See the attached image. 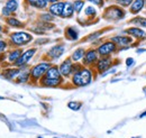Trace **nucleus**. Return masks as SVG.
<instances>
[{
    "instance_id": "3",
    "label": "nucleus",
    "mask_w": 146,
    "mask_h": 138,
    "mask_svg": "<svg viewBox=\"0 0 146 138\" xmlns=\"http://www.w3.org/2000/svg\"><path fill=\"white\" fill-rule=\"evenodd\" d=\"M126 16V11L123 7L118 6V5H113V6H109L105 13H104V18L110 20V21H117L120 20Z\"/></svg>"
},
{
    "instance_id": "18",
    "label": "nucleus",
    "mask_w": 146,
    "mask_h": 138,
    "mask_svg": "<svg viewBox=\"0 0 146 138\" xmlns=\"http://www.w3.org/2000/svg\"><path fill=\"white\" fill-rule=\"evenodd\" d=\"M25 2L31 7H34L37 9H45L47 7V2L45 0H25Z\"/></svg>"
},
{
    "instance_id": "1",
    "label": "nucleus",
    "mask_w": 146,
    "mask_h": 138,
    "mask_svg": "<svg viewBox=\"0 0 146 138\" xmlns=\"http://www.w3.org/2000/svg\"><path fill=\"white\" fill-rule=\"evenodd\" d=\"M39 82L43 86H48V88H54V86H61L63 80H62V75H61L58 66L52 65L50 69L47 70L45 75L40 79Z\"/></svg>"
},
{
    "instance_id": "15",
    "label": "nucleus",
    "mask_w": 146,
    "mask_h": 138,
    "mask_svg": "<svg viewBox=\"0 0 146 138\" xmlns=\"http://www.w3.org/2000/svg\"><path fill=\"white\" fill-rule=\"evenodd\" d=\"M144 8H145V0H134L128 9L131 15H138Z\"/></svg>"
},
{
    "instance_id": "28",
    "label": "nucleus",
    "mask_w": 146,
    "mask_h": 138,
    "mask_svg": "<svg viewBox=\"0 0 146 138\" xmlns=\"http://www.w3.org/2000/svg\"><path fill=\"white\" fill-rule=\"evenodd\" d=\"M84 14H86V16H88V17H96V16H97V10H96L92 6H89V7L86 8Z\"/></svg>"
},
{
    "instance_id": "27",
    "label": "nucleus",
    "mask_w": 146,
    "mask_h": 138,
    "mask_svg": "<svg viewBox=\"0 0 146 138\" xmlns=\"http://www.w3.org/2000/svg\"><path fill=\"white\" fill-rule=\"evenodd\" d=\"M39 18H40V20L44 21V23H51V21L54 20V16H53L52 14H50V13L42 14V15L39 16Z\"/></svg>"
},
{
    "instance_id": "26",
    "label": "nucleus",
    "mask_w": 146,
    "mask_h": 138,
    "mask_svg": "<svg viewBox=\"0 0 146 138\" xmlns=\"http://www.w3.org/2000/svg\"><path fill=\"white\" fill-rule=\"evenodd\" d=\"M73 7H74V11L76 14H80L81 10H82V8L84 7V1L83 0H75L73 2Z\"/></svg>"
},
{
    "instance_id": "12",
    "label": "nucleus",
    "mask_w": 146,
    "mask_h": 138,
    "mask_svg": "<svg viewBox=\"0 0 146 138\" xmlns=\"http://www.w3.org/2000/svg\"><path fill=\"white\" fill-rule=\"evenodd\" d=\"M60 72H61V75L64 76V78H69L72 75V71H73V64H72V60L71 58H66L65 61H63L60 66Z\"/></svg>"
},
{
    "instance_id": "24",
    "label": "nucleus",
    "mask_w": 146,
    "mask_h": 138,
    "mask_svg": "<svg viewBox=\"0 0 146 138\" xmlns=\"http://www.w3.org/2000/svg\"><path fill=\"white\" fill-rule=\"evenodd\" d=\"M7 24H8L9 26H11V27H23V26H24V24H23L21 21H19L18 19H16V18H14V17L7 18Z\"/></svg>"
},
{
    "instance_id": "34",
    "label": "nucleus",
    "mask_w": 146,
    "mask_h": 138,
    "mask_svg": "<svg viewBox=\"0 0 146 138\" xmlns=\"http://www.w3.org/2000/svg\"><path fill=\"white\" fill-rule=\"evenodd\" d=\"M133 64H134V58H133V57H128L127 60H126V66L129 68V66H131Z\"/></svg>"
},
{
    "instance_id": "37",
    "label": "nucleus",
    "mask_w": 146,
    "mask_h": 138,
    "mask_svg": "<svg viewBox=\"0 0 146 138\" xmlns=\"http://www.w3.org/2000/svg\"><path fill=\"white\" fill-rule=\"evenodd\" d=\"M113 1H116V2H119V1H120V0H113Z\"/></svg>"
},
{
    "instance_id": "21",
    "label": "nucleus",
    "mask_w": 146,
    "mask_h": 138,
    "mask_svg": "<svg viewBox=\"0 0 146 138\" xmlns=\"http://www.w3.org/2000/svg\"><path fill=\"white\" fill-rule=\"evenodd\" d=\"M84 54H86V50L83 47H79V48H76L73 52L72 56H71V60H72L73 62H79V61L83 60Z\"/></svg>"
},
{
    "instance_id": "6",
    "label": "nucleus",
    "mask_w": 146,
    "mask_h": 138,
    "mask_svg": "<svg viewBox=\"0 0 146 138\" xmlns=\"http://www.w3.org/2000/svg\"><path fill=\"white\" fill-rule=\"evenodd\" d=\"M117 45L112 42V40H108V42H105V43H102L98 48H97V51H98V54L100 55V56H102V57H105V56H110L112 53H115L117 51Z\"/></svg>"
},
{
    "instance_id": "7",
    "label": "nucleus",
    "mask_w": 146,
    "mask_h": 138,
    "mask_svg": "<svg viewBox=\"0 0 146 138\" xmlns=\"http://www.w3.org/2000/svg\"><path fill=\"white\" fill-rule=\"evenodd\" d=\"M112 58L110 56H105V57H101L97 61L96 63V70L98 73H105L106 71L112 66Z\"/></svg>"
},
{
    "instance_id": "32",
    "label": "nucleus",
    "mask_w": 146,
    "mask_h": 138,
    "mask_svg": "<svg viewBox=\"0 0 146 138\" xmlns=\"http://www.w3.org/2000/svg\"><path fill=\"white\" fill-rule=\"evenodd\" d=\"M88 1L96 5V6H98V7H102L105 5V0H88Z\"/></svg>"
},
{
    "instance_id": "8",
    "label": "nucleus",
    "mask_w": 146,
    "mask_h": 138,
    "mask_svg": "<svg viewBox=\"0 0 146 138\" xmlns=\"http://www.w3.org/2000/svg\"><path fill=\"white\" fill-rule=\"evenodd\" d=\"M125 34H127L128 36L137 39V40H144L146 39V32L143 28H139V27H136V26H133V27H129L125 29Z\"/></svg>"
},
{
    "instance_id": "13",
    "label": "nucleus",
    "mask_w": 146,
    "mask_h": 138,
    "mask_svg": "<svg viewBox=\"0 0 146 138\" xmlns=\"http://www.w3.org/2000/svg\"><path fill=\"white\" fill-rule=\"evenodd\" d=\"M64 5H65V2H63V1H57V2L52 3L48 7V13L52 14L54 17H61L63 9H64Z\"/></svg>"
},
{
    "instance_id": "36",
    "label": "nucleus",
    "mask_w": 146,
    "mask_h": 138,
    "mask_svg": "<svg viewBox=\"0 0 146 138\" xmlns=\"http://www.w3.org/2000/svg\"><path fill=\"white\" fill-rule=\"evenodd\" d=\"M139 117H141V118H144V117H146V110L144 111V112H142V113H141V116H139Z\"/></svg>"
},
{
    "instance_id": "22",
    "label": "nucleus",
    "mask_w": 146,
    "mask_h": 138,
    "mask_svg": "<svg viewBox=\"0 0 146 138\" xmlns=\"http://www.w3.org/2000/svg\"><path fill=\"white\" fill-rule=\"evenodd\" d=\"M65 36L70 40H76L79 38V32L73 27H68L65 29Z\"/></svg>"
},
{
    "instance_id": "14",
    "label": "nucleus",
    "mask_w": 146,
    "mask_h": 138,
    "mask_svg": "<svg viewBox=\"0 0 146 138\" xmlns=\"http://www.w3.org/2000/svg\"><path fill=\"white\" fill-rule=\"evenodd\" d=\"M18 8V2L17 0H7L5 8L2 9V15L3 16H10L14 11H16Z\"/></svg>"
},
{
    "instance_id": "4",
    "label": "nucleus",
    "mask_w": 146,
    "mask_h": 138,
    "mask_svg": "<svg viewBox=\"0 0 146 138\" xmlns=\"http://www.w3.org/2000/svg\"><path fill=\"white\" fill-rule=\"evenodd\" d=\"M52 65H51V63L50 62H42V63H39V64H37L35 66H33L32 70H31V79H32V81H34V82H37V81H39L44 75H45V73L47 72V70L50 69Z\"/></svg>"
},
{
    "instance_id": "41",
    "label": "nucleus",
    "mask_w": 146,
    "mask_h": 138,
    "mask_svg": "<svg viewBox=\"0 0 146 138\" xmlns=\"http://www.w3.org/2000/svg\"><path fill=\"white\" fill-rule=\"evenodd\" d=\"M54 138H58V137H54Z\"/></svg>"
},
{
    "instance_id": "5",
    "label": "nucleus",
    "mask_w": 146,
    "mask_h": 138,
    "mask_svg": "<svg viewBox=\"0 0 146 138\" xmlns=\"http://www.w3.org/2000/svg\"><path fill=\"white\" fill-rule=\"evenodd\" d=\"M32 40H33V36L26 32H16L10 35V42L17 46L26 45Z\"/></svg>"
},
{
    "instance_id": "2",
    "label": "nucleus",
    "mask_w": 146,
    "mask_h": 138,
    "mask_svg": "<svg viewBox=\"0 0 146 138\" xmlns=\"http://www.w3.org/2000/svg\"><path fill=\"white\" fill-rule=\"evenodd\" d=\"M92 81V71L88 68H82L72 75V83L75 86H89Z\"/></svg>"
},
{
    "instance_id": "30",
    "label": "nucleus",
    "mask_w": 146,
    "mask_h": 138,
    "mask_svg": "<svg viewBox=\"0 0 146 138\" xmlns=\"http://www.w3.org/2000/svg\"><path fill=\"white\" fill-rule=\"evenodd\" d=\"M104 32L105 31H99V32H96V33H92V34H90L88 37H86V40H93V39H97L100 35L104 34Z\"/></svg>"
},
{
    "instance_id": "35",
    "label": "nucleus",
    "mask_w": 146,
    "mask_h": 138,
    "mask_svg": "<svg viewBox=\"0 0 146 138\" xmlns=\"http://www.w3.org/2000/svg\"><path fill=\"white\" fill-rule=\"evenodd\" d=\"M47 3H54V2H57V1H60V0H45Z\"/></svg>"
},
{
    "instance_id": "19",
    "label": "nucleus",
    "mask_w": 146,
    "mask_h": 138,
    "mask_svg": "<svg viewBox=\"0 0 146 138\" xmlns=\"http://www.w3.org/2000/svg\"><path fill=\"white\" fill-rule=\"evenodd\" d=\"M20 73L19 68H14V69H6L2 71V75L7 79H15L16 76H18Z\"/></svg>"
},
{
    "instance_id": "20",
    "label": "nucleus",
    "mask_w": 146,
    "mask_h": 138,
    "mask_svg": "<svg viewBox=\"0 0 146 138\" xmlns=\"http://www.w3.org/2000/svg\"><path fill=\"white\" fill-rule=\"evenodd\" d=\"M129 24H131L136 27H139V28H146V18L141 17V16L134 17L129 20Z\"/></svg>"
},
{
    "instance_id": "25",
    "label": "nucleus",
    "mask_w": 146,
    "mask_h": 138,
    "mask_svg": "<svg viewBox=\"0 0 146 138\" xmlns=\"http://www.w3.org/2000/svg\"><path fill=\"white\" fill-rule=\"evenodd\" d=\"M31 78V73L29 72H21L19 73L18 79H17V82L18 83H26Z\"/></svg>"
},
{
    "instance_id": "38",
    "label": "nucleus",
    "mask_w": 146,
    "mask_h": 138,
    "mask_svg": "<svg viewBox=\"0 0 146 138\" xmlns=\"http://www.w3.org/2000/svg\"><path fill=\"white\" fill-rule=\"evenodd\" d=\"M0 32H1V26H0Z\"/></svg>"
},
{
    "instance_id": "29",
    "label": "nucleus",
    "mask_w": 146,
    "mask_h": 138,
    "mask_svg": "<svg viewBox=\"0 0 146 138\" xmlns=\"http://www.w3.org/2000/svg\"><path fill=\"white\" fill-rule=\"evenodd\" d=\"M81 105H82L81 102H76V101H70V102L68 104V107H69L71 110H73V111H78V110L81 108Z\"/></svg>"
},
{
    "instance_id": "11",
    "label": "nucleus",
    "mask_w": 146,
    "mask_h": 138,
    "mask_svg": "<svg viewBox=\"0 0 146 138\" xmlns=\"http://www.w3.org/2000/svg\"><path fill=\"white\" fill-rule=\"evenodd\" d=\"M99 54H98V51L94 50V48H90L88 51H86V54H84V57H83V64L89 66V65H92V64H96L97 61L99 60Z\"/></svg>"
},
{
    "instance_id": "31",
    "label": "nucleus",
    "mask_w": 146,
    "mask_h": 138,
    "mask_svg": "<svg viewBox=\"0 0 146 138\" xmlns=\"http://www.w3.org/2000/svg\"><path fill=\"white\" fill-rule=\"evenodd\" d=\"M133 1H134V0H120V1L118 2V6H120V7H123V8H129L130 5L133 3Z\"/></svg>"
},
{
    "instance_id": "23",
    "label": "nucleus",
    "mask_w": 146,
    "mask_h": 138,
    "mask_svg": "<svg viewBox=\"0 0 146 138\" xmlns=\"http://www.w3.org/2000/svg\"><path fill=\"white\" fill-rule=\"evenodd\" d=\"M21 54H23V51L18 48V50H15V51H11V52L9 53V55H8V61L10 62V63H16L17 61H18V58L21 56Z\"/></svg>"
},
{
    "instance_id": "17",
    "label": "nucleus",
    "mask_w": 146,
    "mask_h": 138,
    "mask_svg": "<svg viewBox=\"0 0 146 138\" xmlns=\"http://www.w3.org/2000/svg\"><path fill=\"white\" fill-rule=\"evenodd\" d=\"M74 7H73V3L72 2H65L64 5V9H63V13H62V18H70L73 16L74 14Z\"/></svg>"
},
{
    "instance_id": "33",
    "label": "nucleus",
    "mask_w": 146,
    "mask_h": 138,
    "mask_svg": "<svg viewBox=\"0 0 146 138\" xmlns=\"http://www.w3.org/2000/svg\"><path fill=\"white\" fill-rule=\"evenodd\" d=\"M7 48V43L5 40H0V53L3 52Z\"/></svg>"
},
{
    "instance_id": "16",
    "label": "nucleus",
    "mask_w": 146,
    "mask_h": 138,
    "mask_svg": "<svg viewBox=\"0 0 146 138\" xmlns=\"http://www.w3.org/2000/svg\"><path fill=\"white\" fill-rule=\"evenodd\" d=\"M63 53H64V45H63V44H58V45L53 46V47L48 51L47 55H48L51 58L55 60V58H58Z\"/></svg>"
},
{
    "instance_id": "9",
    "label": "nucleus",
    "mask_w": 146,
    "mask_h": 138,
    "mask_svg": "<svg viewBox=\"0 0 146 138\" xmlns=\"http://www.w3.org/2000/svg\"><path fill=\"white\" fill-rule=\"evenodd\" d=\"M111 40L117 45V46H120V47H128L130 46L133 43H134V38L128 36V35H118V36H115L111 38Z\"/></svg>"
},
{
    "instance_id": "10",
    "label": "nucleus",
    "mask_w": 146,
    "mask_h": 138,
    "mask_svg": "<svg viewBox=\"0 0 146 138\" xmlns=\"http://www.w3.org/2000/svg\"><path fill=\"white\" fill-rule=\"evenodd\" d=\"M35 53H36V48L27 50L26 52H24L23 54H21V56L18 58V61L15 63V65H16V66H18L19 69H20V68H23L24 65H26V64L32 60V57L35 55Z\"/></svg>"
},
{
    "instance_id": "39",
    "label": "nucleus",
    "mask_w": 146,
    "mask_h": 138,
    "mask_svg": "<svg viewBox=\"0 0 146 138\" xmlns=\"http://www.w3.org/2000/svg\"><path fill=\"white\" fill-rule=\"evenodd\" d=\"M145 7H146V0H145Z\"/></svg>"
},
{
    "instance_id": "40",
    "label": "nucleus",
    "mask_w": 146,
    "mask_h": 138,
    "mask_svg": "<svg viewBox=\"0 0 146 138\" xmlns=\"http://www.w3.org/2000/svg\"><path fill=\"white\" fill-rule=\"evenodd\" d=\"M37 138H43V137H37Z\"/></svg>"
}]
</instances>
